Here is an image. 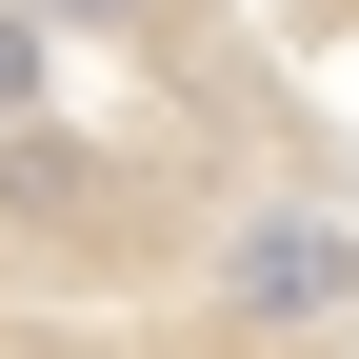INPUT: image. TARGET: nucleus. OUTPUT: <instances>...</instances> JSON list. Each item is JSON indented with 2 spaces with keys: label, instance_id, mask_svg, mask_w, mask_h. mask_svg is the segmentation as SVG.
Wrapping results in <instances>:
<instances>
[{
  "label": "nucleus",
  "instance_id": "f03ea898",
  "mask_svg": "<svg viewBox=\"0 0 359 359\" xmlns=\"http://www.w3.org/2000/svg\"><path fill=\"white\" fill-rule=\"evenodd\" d=\"M60 40L240 219V280L359 359V0H60Z\"/></svg>",
  "mask_w": 359,
  "mask_h": 359
},
{
  "label": "nucleus",
  "instance_id": "f257e3e1",
  "mask_svg": "<svg viewBox=\"0 0 359 359\" xmlns=\"http://www.w3.org/2000/svg\"><path fill=\"white\" fill-rule=\"evenodd\" d=\"M0 359H320L240 299V219L100 100L60 0H0Z\"/></svg>",
  "mask_w": 359,
  "mask_h": 359
}]
</instances>
